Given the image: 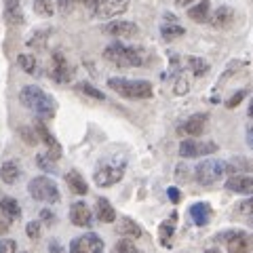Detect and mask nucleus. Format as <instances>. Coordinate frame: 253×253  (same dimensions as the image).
<instances>
[{
    "label": "nucleus",
    "mask_w": 253,
    "mask_h": 253,
    "mask_svg": "<svg viewBox=\"0 0 253 253\" xmlns=\"http://www.w3.org/2000/svg\"><path fill=\"white\" fill-rule=\"evenodd\" d=\"M19 99L21 104L26 106L30 112H34L41 121H51L57 112V104H55V99L51 97L46 91H42L41 86L36 84H26L19 93Z\"/></svg>",
    "instance_id": "obj_1"
},
{
    "label": "nucleus",
    "mask_w": 253,
    "mask_h": 253,
    "mask_svg": "<svg viewBox=\"0 0 253 253\" xmlns=\"http://www.w3.org/2000/svg\"><path fill=\"white\" fill-rule=\"evenodd\" d=\"M104 57L118 68H135L146 61L144 51L137 46H126L123 42H112L104 49Z\"/></svg>",
    "instance_id": "obj_2"
},
{
    "label": "nucleus",
    "mask_w": 253,
    "mask_h": 253,
    "mask_svg": "<svg viewBox=\"0 0 253 253\" xmlns=\"http://www.w3.org/2000/svg\"><path fill=\"white\" fill-rule=\"evenodd\" d=\"M108 86L112 89L114 93L123 95L126 99H150L154 95L152 89V83L148 81H133V78H121V76H114L108 81Z\"/></svg>",
    "instance_id": "obj_3"
},
{
    "label": "nucleus",
    "mask_w": 253,
    "mask_h": 253,
    "mask_svg": "<svg viewBox=\"0 0 253 253\" xmlns=\"http://www.w3.org/2000/svg\"><path fill=\"white\" fill-rule=\"evenodd\" d=\"M125 169H126L125 161H118V158H114V161H104V163L97 165V169H95L93 181L99 188H110L123 179Z\"/></svg>",
    "instance_id": "obj_4"
},
{
    "label": "nucleus",
    "mask_w": 253,
    "mask_h": 253,
    "mask_svg": "<svg viewBox=\"0 0 253 253\" xmlns=\"http://www.w3.org/2000/svg\"><path fill=\"white\" fill-rule=\"evenodd\" d=\"M28 192L34 201H41V203H59L61 194H59V188L57 184L51 179V177H34L28 184Z\"/></svg>",
    "instance_id": "obj_5"
},
{
    "label": "nucleus",
    "mask_w": 253,
    "mask_h": 253,
    "mask_svg": "<svg viewBox=\"0 0 253 253\" xmlns=\"http://www.w3.org/2000/svg\"><path fill=\"white\" fill-rule=\"evenodd\" d=\"M226 173V163L224 161H217V158H205L196 165L194 169V175H196V181L201 186H211Z\"/></svg>",
    "instance_id": "obj_6"
},
{
    "label": "nucleus",
    "mask_w": 253,
    "mask_h": 253,
    "mask_svg": "<svg viewBox=\"0 0 253 253\" xmlns=\"http://www.w3.org/2000/svg\"><path fill=\"white\" fill-rule=\"evenodd\" d=\"M129 9V0H95L91 13L95 19H114Z\"/></svg>",
    "instance_id": "obj_7"
},
{
    "label": "nucleus",
    "mask_w": 253,
    "mask_h": 253,
    "mask_svg": "<svg viewBox=\"0 0 253 253\" xmlns=\"http://www.w3.org/2000/svg\"><path fill=\"white\" fill-rule=\"evenodd\" d=\"M217 150L215 141H196V139H184L179 144V156L181 158H199L205 154H213Z\"/></svg>",
    "instance_id": "obj_8"
},
{
    "label": "nucleus",
    "mask_w": 253,
    "mask_h": 253,
    "mask_svg": "<svg viewBox=\"0 0 253 253\" xmlns=\"http://www.w3.org/2000/svg\"><path fill=\"white\" fill-rule=\"evenodd\" d=\"M72 74H74V70L68 63L66 55H63L61 51H55L53 57H51V76L57 83H68L70 78H72Z\"/></svg>",
    "instance_id": "obj_9"
},
{
    "label": "nucleus",
    "mask_w": 253,
    "mask_h": 253,
    "mask_svg": "<svg viewBox=\"0 0 253 253\" xmlns=\"http://www.w3.org/2000/svg\"><path fill=\"white\" fill-rule=\"evenodd\" d=\"M207 121H209L207 114H192L188 121H184L177 126V133L179 135H186V137H199V135H203L205 126H207Z\"/></svg>",
    "instance_id": "obj_10"
},
{
    "label": "nucleus",
    "mask_w": 253,
    "mask_h": 253,
    "mask_svg": "<svg viewBox=\"0 0 253 253\" xmlns=\"http://www.w3.org/2000/svg\"><path fill=\"white\" fill-rule=\"evenodd\" d=\"M106 34L114 36V38H135L139 34V26L133 21H125V19H114L106 26Z\"/></svg>",
    "instance_id": "obj_11"
},
{
    "label": "nucleus",
    "mask_w": 253,
    "mask_h": 253,
    "mask_svg": "<svg viewBox=\"0 0 253 253\" xmlns=\"http://www.w3.org/2000/svg\"><path fill=\"white\" fill-rule=\"evenodd\" d=\"M70 221H72L74 226H78V228H89L91 226L93 213H91L89 207H86V203L78 201V203H74L72 207H70Z\"/></svg>",
    "instance_id": "obj_12"
},
{
    "label": "nucleus",
    "mask_w": 253,
    "mask_h": 253,
    "mask_svg": "<svg viewBox=\"0 0 253 253\" xmlns=\"http://www.w3.org/2000/svg\"><path fill=\"white\" fill-rule=\"evenodd\" d=\"M34 133H36V137H41L46 144V148H49V152H46V154H49L53 161H57V158L61 156V146H59V141L51 135V131L46 129L42 123H36L34 125Z\"/></svg>",
    "instance_id": "obj_13"
},
{
    "label": "nucleus",
    "mask_w": 253,
    "mask_h": 253,
    "mask_svg": "<svg viewBox=\"0 0 253 253\" xmlns=\"http://www.w3.org/2000/svg\"><path fill=\"white\" fill-rule=\"evenodd\" d=\"M234 19H236V15H234V9H230V6H219L215 13L209 15V23L217 30L230 28L234 23Z\"/></svg>",
    "instance_id": "obj_14"
},
{
    "label": "nucleus",
    "mask_w": 253,
    "mask_h": 253,
    "mask_svg": "<svg viewBox=\"0 0 253 253\" xmlns=\"http://www.w3.org/2000/svg\"><path fill=\"white\" fill-rule=\"evenodd\" d=\"M161 34H163L165 41H175V38L186 34V30H184V26H179V23H177L175 15L167 13V15H165V23L161 26Z\"/></svg>",
    "instance_id": "obj_15"
},
{
    "label": "nucleus",
    "mask_w": 253,
    "mask_h": 253,
    "mask_svg": "<svg viewBox=\"0 0 253 253\" xmlns=\"http://www.w3.org/2000/svg\"><path fill=\"white\" fill-rule=\"evenodd\" d=\"M4 21L9 26H21L23 23L21 0H4Z\"/></svg>",
    "instance_id": "obj_16"
},
{
    "label": "nucleus",
    "mask_w": 253,
    "mask_h": 253,
    "mask_svg": "<svg viewBox=\"0 0 253 253\" xmlns=\"http://www.w3.org/2000/svg\"><path fill=\"white\" fill-rule=\"evenodd\" d=\"M226 188L236 194H253V175H232L226 181Z\"/></svg>",
    "instance_id": "obj_17"
},
{
    "label": "nucleus",
    "mask_w": 253,
    "mask_h": 253,
    "mask_svg": "<svg viewBox=\"0 0 253 253\" xmlns=\"http://www.w3.org/2000/svg\"><path fill=\"white\" fill-rule=\"evenodd\" d=\"M190 217H192L196 226H207L211 219V207L207 203H194L190 207Z\"/></svg>",
    "instance_id": "obj_18"
},
{
    "label": "nucleus",
    "mask_w": 253,
    "mask_h": 253,
    "mask_svg": "<svg viewBox=\"0 0 253 253\" xmlns=\"http://www.w3.org/2000/svg\"><path fill=\"white\" fill-rule=\"evenodd\" d=\"M209 15H211V2L209 0H203V2L194 4L188 9V17L192 19L194 23H207L209 21Z\"/></svg>",
    "instance_id": "obj_19"
},
{
    "label": "nucleus",
    "mask_w": 253,
    "mask_h": 253,
    "mask_svg": "<svg viewBox=\"0 0 253 253\" xmlns=\"http://www.w3.org/2000/svg\"><path fill=\"white\" fill-rule=\"evenodd\" d=\"M95 215H97L99 221H104V224H112L116 219V211L108 199H97V203H95Z\"/></svg>",
    "instance_id": "obj_20"
},
{
    "label": "nucleus",
    "mask_w": 253,
    "mask_h": 253,
    "mask_svg": "<svg viewBox=\"0 0 253 253\" xmlns=\"http://www.w3.org/2000/svg\"><path fill=\"white\" fill-rule=\"evenodd\" d=\"M66 181H68V188L72 190L74 194H78V196H83V194L89 192V186H86L84 177L78 171H68L66 173Z\"/></svg>",
    "instance_id": "obj_21"
},
{
    "label": "nucleus",
    "mask_w": 253,
    "mask_h": 253,
    "mask_svg": "<svg viewBox=\"0 0 253 253\" xmlns=\"http://www.w3.org/2000/svg\"><path fill=\"white\" fill-rule=\"evenodd\" d=\"M226 245H228V253H249V249H251L247 234H245L243 230L236 232Z\"/></svg>",
    "instance_id": "obj_22"
},
{
    "label": "nucleus",
    "mask_w": 253,
    "mask_h": 253,
    "mask_svg": "<svg viewBox=\"0 0 253 253\" xmlns=\"http://www.w3.org/2000/svg\"><path fill=\"white\" fill-rule=\"evenodd\" d=\"M175 221H177V213H171V219H165L161 226H158V236H161V243L165 247L171 245V236L175 232Z\"/></svg>",
    "instance_id": "obj_23"
},
{
    "label": "nucleus",
    "mask_w": 253,
    "mask_h": 253,
    "mask_svg": "<svg viewBox=\"0 0 253 253\" xmlns=\"http://www.w3.org/2000/svg\"><path fill=\"white\" fill-rule=\"evenodd\" d=\"M226 171L232 173V175H241L243 171H253V161L251 158H245V156H236L226 163Z\"/></svg>",
    "instance_id": "obj_24"
},
{
    "label": "nucleus",
    "mask_w": 253,
    "mask_h": 253,
    "mask_svg": "<svg viewBox=\"0 0 253 253\" xmlns=\"http://www.w3.org/2000/svg\"><path fill=\"white\" fill-rule=\"evenodd\" d=\"M21 171H19V165L15 161H6L2 163V167H0V179L4 181V184H15V181L19 179Z\"/></svg>",
    "instance_id": "obj_25"
},
{
    "label": "nucleus",
    "mask_w": 253,
    "mask_h": 253,
    "mask_svg": "<svg viewBox=\"0 0 253 253\" xmlns=\"http://www.w3.org/2000/svg\"><path fill=\"white\" fill-rule=\"evenodd\" d=\"M78 239H81V245L84 247L86 253H104V241H101L95 232L83 234V236H78Z\"/></svg>",
    "instance_id": "obj_26"
},
{
    "label": "nucleus",
    "mask_w": 253,
    "mask_h": 253,
    "mask_svg": "<svg viewBox=\"0 0 253 253\" xmlns=\"http://www.w3.org/2000/svg\"><path fill=\"white\" fill-rule=\"evenodd\" d=\"M0 209H2V215L9 219H17L21 215V207L13 196H2V199H0Z\"/></svg>",
    "instance_id": "obj_27"
},
{
    "label": "nucleus",
    "mask_w": 253,
    "mask_h": 253,
    "mask_svg": "<svg viewBox=\"0 0 253 253\" xmlns=\"http://www.w3.org/2000/svg\"><path fill=\"white\" fill-rule=\"evenodd\" d=\"M118 234L129 236V239H139V236H141V228L131 217H123L121 221H118Z\"/></svg>",
    "instance_id": "obj_28"
},
{
    "label": "nucleus",
    "mask_w": 253,
    "mask_h": 253,
    "mask_svg": "<svg viewBox=\"0 0 253 253\" xmlns=\"http://www.w3.org/2000/svg\"><path fill=\"white\" fill-rule=\"evenodd\" d=\"M188 66H190V70H192L194 76H205L209 72V63L203 57H188Z\"/></svg>",
    "instance_id": "obj_29"
},
{
    "label": "nucleus",
    "mask_w": 253,
    "mask_h": 253,
    "mask_svg": "<svg viewBox=\"0 0 253 253\" xmlns=\"http://www.w3.org/2000/svg\"><path fill=\"white\" fill-rule=\"evenodd\" d=\"M17 63L21 66V70L26 74H34L36 72V57L32 53H21L17 57Z\"/></svg>",
    "instance_id": "obj_30"
},
{
    "label": "nucleus",
    "mask_w": 253,
    "mask_h": 253,
    "mask_svg": "<svg viewBox=\"0 0 253 253\" xmlns=\"http://www.w3.org/2000/svg\"><path fill=\"white\" fill-rule=\"evenodd\" d=\"M36 165L42 171H46V173H55V171H57V165H55V161L49 154H38L36 156Z\"/></svg>",
    "instance_id": "obj_31"
},
{
    "label": "nucleus",
    "mask_w": 253,
    "mask_h": 253,
    "mask_svg": "<svg viewBox=\"0 0 253 253\" xmlns=\"http://www.w3.org/2000/svg\"><path fill=\"white\" fill-rule=\"evenodd\" d=\"M34 11L38 15H42V17H51L55 6H53L51 0H34Z\"/></svg>",
    "instance_id": "obj_32"
},
{
    "label": "nucleus",
    "mask_w": 253,
    "mask_h": 253,
    "mask_svg": "<svg viewBox=\"0 0 253 253\" xmlns=\"http://www.w3.org/2000/svg\"><path fill=\"white\" fill-rule=\"evenodd\" d=\"M76 89L81 93H84V95H89V97H93V99H106V95L101 93L99 89H95V86L89 84V83H78Z\"/></svg>",
    "instance_id": "obj_33"
},
{
    "label": "nucleus",
    "mask_w": 253,
    "mask_h": 253,
    "mask_svg": "<svg viewBox=\"0 0 253 253\" xmlns=\"http://www.w3.org/2000/svg\"><path fill=\"white\" fill-rule=\"evenodd\" d=\"M112 253H141L135 245H133L131 241H126V239H123V241H118L116 245H114V249H112Z\"/></svg>",
    "instance_id": "obj_34"
},
{
    "label": "nucleus",
    "mask_w": 253,
    "mask_h": 253,
    "mask_svg": "<svg viewBox=\"0 0 253 253\" xmlns=\"http://www.w3.org/2000/svg\"><path fill=\"white\" fill-rule=\"evenodd\" d=\"M26 234H28V239H32V241H38V239H41V221H38V219L28 221Z\"/></svg>",
    "instance_id": "obj_35"
},
{
    "label": "nucleus",
    "mask_w": 253,
    "mask_h": 253,
    "mask_svg": "<svg viewBox=\"0 0 253 253\" xmlns=\"http://www.w3.org/2000/svg\"><path fill=\"white\" fill-rule=\"evenodd\" d=\"M188 91H190V76L181 74V76L177 78V83H175V93H177V95H184V93H188Z\"/></svg>",
    "instance_id": "obj_36"
},
{
    "label": "nucleus",
    "mask_w": 253,
    "mask_h": 253,
    "mask_svg": "<svg viewBox=\"0 0 253 253\" xmlns=\"http://www.w3.org/2000/svg\"><path fill=\"white\" fill-rule=\"evenodd\" d=\"M17 245L13 239H0V253H15Z\"/></svg>",
    "instance_id": "obj_37"
},
{
    "label": "nucleus",
    "mask_w": 253,
    "mask_h": 253,
    "mask_svg": "<svg viewBox=\"0 0 253 253\" xmlns=\"http://www.w3.org/2000/svg\"><path fill=\"white\" fill-rule=\"evenodd\" d=\"M239 213H243V215H253V194H251V199H245L239 205Z\"/></svg>",
    "instance_id": "obj_38"
},
{
    "label": "nucleus",
    "mask_w": 253,
    "mask_h": 253,
    "mask_svg": "<svg viewBox=\"0 0 253 253\" xmlns=\"http://www.w3.org/2000/svg\"><path fill=\"white\" fill-rule=\"evenodd\" d=\"M245 95H247V91H239V93H234L232 97L226 101V106H228V108H236V106H239L241 101L245 99Z\"/></svg>",
    "instance_id": "obj_39"
},
{
    "label": "nucleus",
    "mask_w": 253,
    "mask_h": 253,
    "mask_svg": "<svg viewBox=\"0 0 253 253\" xmlns=\"http://www.w3.org/2000/svg\"><path fill=\"white\" fill-rule=\"evenodd\" d=\"M70 253H86L84 247L81 245V239H74L72 243H70Z\"/></svg>",
    "instance_id": "obj_40"
},
{
    "label": "nucleus",
    "mask_w": 253,
    "mask_h": 253,
    "mask_svg": "<svg viewBox=\"0 0 253 253\" xmlns=\"http://www.w3.org/2000/svg\"><path fill=\"white\" fill-rule=\"evenodd\" d=\"M41 219L44 221V224H49V226H51L53 221H55V215H53L49 209H42V211H41Z\"/></svg>",
    "instance_id": "obj_41"
},
{
    "label": "nucleus",
    "mask_w": 253,
    "mask_h": 253,
    "mask_svg": "<svg viewBox=\"0 0 253 253\" xmlns=\"http://www.w3.org/2000/svg\"><path fill=\"white\" fill-rule=\"evenodd\" d=\"M167 196H169V199H171V203H179V199H181V194H179V190L177 188H169L167 190Z\"/></svg>",
    "instance_id": "obj_42"
},
{
    "label": "nucleus",
    "mask_w": 253,
    "mask_h": 253,
    "mask_svg": "<svg viewBox=\"0 0 253 253\" xmlns=\"http://www.w3.org/2000/svg\"><path fill=\"white\" fill-rule=\"evenodd\" d=\"M9 226H11V219L4 217V215H0V236H2L4 232H9Z\"/></svg>",
    "instance_id": "obj_43"
},
{
    "label": "nucleus",
    "mask_w": 253,
    "mask_h": 253,
    "mask_svg": "<svg viewBox=\"0 0 253 253\" xmlns=\"http://www.w3.org/2000/svg\"><path fill=\"white\" fill-rule=\"evenodd\" d=\"M55 2H57L61 13H68L70 9H72V0H55Z\"/></svg>",
    "instance_id": "obj_44"
},
{
    "label": "nucleus",
    "mask_w": 253,
    "mask_h": 253,
    "mask_svg": "<svg viewBox=\"0 0 253 253\" xmlns=\"http://www.w3.org/2000/svg\"><path fill=\"white\" fill-rule=\"evenodd\" d=\"M49 253H63V247L59 241H51L49 243Z\"/></svg>",
    "instance_id": "obj_45"
},
{
    "label": "nucleus",
    "mask_w": 253,
    "mask_h": 253,
    "mask_svg": "<svg viewBox=\"0 0 253 253\" xmlns=\"http://www.w3.org/2000/svg\"><path fill=\"white\" fill-rule=\"evenodd\" d=\"M21 135L26 137V141H28V144H34V141H36L34 137H32V131H30V129H21Z\"/></svg>",
    "instance_id": "obj_46"
},
{
    "label": "nucleus",
    "mask_w": 253,
    "mask_h": 253,
    "mask_svg": "<svg viewBox=\"0 0 253 253\" xmlns=\"http://www.w3.org/2000/svg\"><path fill=\"white\" fill-rule=\"evenodd\" d=\"M247 146L253 150V126H249V129H247Z\"/></svg>",
    "instance_id": "obj_47"
},
{
    "label": "nucleus",
    "mask_w": 253,
    "mask_h": 253,
    "mask_svg": "<svg viewBox=\"0 0 253 253\" xmlns=\"http://www.w3.org/2000/svg\"><path fill=\"white\" fill-rule=\"evenodd\" d=\"M192 2H196V0H175V4H177V6H190Z\"/></svg>",
    "instance_id": "obj_48"
},
{
    "label": "nucleus",
    "mask_w": 253,
    "mask_h": 253,
    "mask_svg": "<svg viewBox=\"0 0 253 253\" xmlns=\"http://www.w3.org/2000/svg\"><path fill=\"white\" fill-rule=\"evenodd\" d=\"M78 2H83V4H86V6H89V9H91V6L95 4V0H78Z\"/></svg>",
    "instance_id": "obj_49"
},
{
    "label": "nucleus",
    "mask_w": 253,
    "mask_h": 253,
    "mask_svg": "<svg viewBox=\"0 0 253 253\" xmlns=\"http://www.w3.org/2000/svg\"><path fill=\"white\" fill-rule=\"evenodd\" d=\"M249 116L253 118V97H251V104H249Z\"/></svg>",
    "instance_id": "obj_50"
},
{
    "label": "nucleus",
    "mask_w": 253,
    "mask_h": 253,
    "mask_svg": "<svg viewBox=\"0 0 253 253\" xmlns=\"http://www.w3.org/2000/svg\"><path fill=\"white\" fill-rule=\"evenodd\" d=\"M205 253H219V251H217V249H207Z\"/></svg>",
    "instance_id": "obj_51"
},
{
    "label": "nucleus",
    "mask_w": 253,
    "mask_h": 253,
    "mask_svg": "<svg viewBox=\"0 0 253 253\" xmlns=\"http://www.w3.org/2000/svg\"><path fill=\"white\" fill-rule=\"evenodd\" d=\"M251 226H253V219H251Z\"/></svg>",
    "instance_id": "obj_52"
},
{
    "label": "nucleus",
    "mask_w": 253,
    "mask_h": 253,
    "mask_svg": "<svg viewBox=\"0 0 253 253\" xmlns=\"http://www.w3.org/2000/svg\"><path fill=\"white\" fill-rule=\"evenodd\" d=\"M23 253H28V251H23Z\"/></svg>",
    "instance_id": "obj_53"
}]
</instances>
